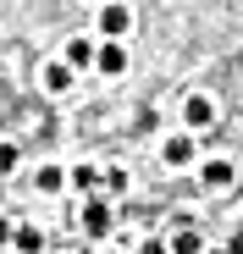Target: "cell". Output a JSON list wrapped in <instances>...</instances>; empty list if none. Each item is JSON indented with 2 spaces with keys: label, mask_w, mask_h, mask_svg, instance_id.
Instances as JSON below:
<instances>
[{
  "label": "cell",
  "mask_w": 243,
  "mask_h": 254,
  "mask_svg": "<svg viewBox=\"0 0 243 254\" xmlns=\"http://www.w3.org/2000/svg\"><path fill=\"white\" fill-rule=\"evenodd\" d=\"M83 232H89V238H105V232H111V204H105V199H89V204H83Z\"/></svg>",
  "instance_id": "1"
},
{
  "label": "cell",
  "mask_w": 243,
  "mask_h": 254,
  "mask_svg": "<svg viewBox=\"0 0 243 254\" xmlns=\"http://www.w3.org/2000/svg\"><path fill=\"white\" fill-rule=\"evenodd\" d=\"M127 28H133V11H127V6H105V11H100V33H105V39H122Z\"/></svg>",
  "instance_id": "2"
},
{
  "label": "cell",
  "mask_w": 243,
  "mask_h": 254,
  "mask_svg": "<svg viewBox=\"0 0 243 254\" xmlns=\"http://www.w3.org/2000/svg\"><path fill=\"white\" fill-rule=\"evenodd\" d=\"M199 177H205V188H216V193H221V188H232V177H238V172H232V160H210Z\"/></svg>",
  "instance_id": "3"
},
{
  "label": "cell",
  "mask_w": 243,
  "mask_h": 254,
  "mask_svg": "<svg viewBox=\"0 0 243 254\" xmlns=\"http://www.w3.org/2000/svg\"><path fill=\"white\" fill-rule=\"evenodd\" d=\"M182 116H188V127H210V122H216V105H210V100H205V94H193V100H188V111H182Z\"/></svg>",
  "instance_id": "4"
},
{
  "label": "cell",
  "mask_w": 243,
  "mask_h": 254,
  "mask_svg": "<svg viewBox=\"0 0 243 254\" xmlns=\"http://www.w3.org/2000/svg\"><path fill=\"white\" fill-rule=\"evenodd\" d=\"M94 66H100V72H111V77H116L122 66H127V50H122V39H111V45L100 50V61H94Z\"/></svg>",
  "instance_id": "5"
},
{
  "label": "cell",
  "mask_w": 243,
  "mask_h": 254,
  "mask_svg": "<svg viewBox=\"0 0 243 254\" xmlns=\"http://www.w3.org/2000/svg\"><path fill=\"white\" fill-rule=\"evenodd\" d=\"M66 61H72V66H94V61H100V50L89 45V39H72V45H66Z\"/></svg>",
  "instance_id": "6"
},
{
  "label": "cell",
  "mask_w": 243,
  "mask_h": 254,
  "mask_svg": "<svg viewBox=\"0 0 243 254\" xmlns=\"http://www.w3.org/2000/svg\"><path fill=\"white\" fill-rule=\"evenodd\" d=\"M45 89H50V94H66V89H72V61H66V66H45Z\"/></svg>",
  "instance_id": "7"
},
{
  "label": "cell",
  "mask_w": 243,
  "mask_h": 254,
  "mask_svg": "<svg viewBox=\"0 0 243 254\" xmlns=\"http://www.w3.org/2000/svg\"><path fill=\"white\" fill-rule=\"evenodd\" d=\"M193 160V138H172L166 144V166H188Z\"/></svg>",
  "instance_id": "8"
},
{
  "label": "cell",
  "mask_w": 243,
  "mask_h": 254,
  "mask_svg": "<svg viewBox=\"0 0 243 254\" xmlns=\"http://www.w3.org/2000/svg\"><path fill=\"white\" fill-rule=\"evenodd\" d=\"M100 183H105V177L94 172V166H77V172H72V188H77V193H94Z\"/></svg>",
  "instance_id": "9"
},
{
  "label": "cell",
  "mask_w": 243,
  "mask_h": 254,
  "mask_svg": "<svg viewBox=\"0 0 243 254\" xmlns=\"http://www.w3.org/2000/svg\"><path fill=\"white\" fill-rule=\"evenodd\" d=\"M39 188H45V193H61V188H66V172H61V166H45V172H39Z\"/></svg>",
  "instance_id": "10"
},
{
  "label": "cell",
  "mask_w": 243,
  "mask_h": 254,
  "mask_svg": "<svg viewBox=\"0 0 243 254\" xmlns=\"http://www.w3.org/2000/svg\"><path fill=\"white\" fill-rule=\"evenodd\" d=\"M45 238H39V227H17V249H39Z\"/></svg>",
  "instance_id": "11"
},
{
  "label": "cell",
  "mask_w": 243,
  "mask_h": 254,
  "mask_svg": "<svg viewBox=\"0 0 243 254\" xmlns=\"http://www.w3.org/2000/svg\"><path fill=\"white\" fill-rule=\"evenodd\" d=\"M11 166H17V149H11V144H0V177H6Z\"/></svg>",
  "instance_id": "12"
},
{
  "label": "cell",
  "mask_w": 243,
  "mask_h": 254,
  "mask_svg": "<svg viewBox=\"0 0 243 254\" xmlns=\"http://www.w3.org/2000/svg\"><path fill=\"white\" fill-rule=\"evenodd\" d=\"M6 238H11V221H6V216H0V243H6Z\"/></svg>",
  "instance_id": "13"
}]
</instances>
